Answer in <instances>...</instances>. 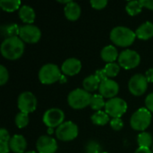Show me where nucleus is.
I'll list each match as a JSON object with an SVG mask.
<instances>
[{
	"label": "nucleus",
	"instance_id": "6",
	"mask_svg": "<svg viewBox=\"0 0 153 153\" xmlns=\"http://www.w3.org/2000/svg\"><path fill=\"white\" fill-rule=\"evenodd\" d=\"M127 111V103L121 98H113L106 101L105 112L112 118L121 117Z\"/></svg>",
	"mask_w": 153,
	"mask_h": 153
},
{
	"label": "nucleus",
	"instance_id": "2",
	"mask_svg": "<svg viewBox=\"0 0 153 153\" xmlns=\"http://www.w3.org/2000/svg\"><path fill=\"white\" fill-rule=\"evenodd\" d=\"M110 39L113 43L119 47L131 46L136 38L135 31L126 26H117L110 31Z\"/></svg>",
	"mask_w": 153,
	"mask_h": 153
},
{
	"label": "nucleus",
	"instance_id": "41",
	"mask_svg": "<svg viewBox=\"0 0 153 153\" xmlns=\"http://www.w3.org/2000/svg\"><path fill=\"white\" fill-rule=\"evenodd\" d=\"M65 81H66V78H65V76L62 75V76H61V78H60V82H65Z\"/></svg>",
	"mask_w": 153,
	"mask_h": 153
},
{
	"label": "nucleus",
	"instance_id": "29",
	"mask_svg": "<svg viewBox=\"0 0 153 153\" xmlns=\"http://www.w3.org/2000/svg\"><path fill=\"white\" fill-rule=\"evenodd\" d=\"M108 77H115L118 74L120 71V65L117 63H108L103 68Z\"/></svg>",
	"mask_w": 153,
	"mask_h": 153
},
{
	"label": "nucleus",
	"instance_id": "9",
	"mask_svg": "<svg viewBox=\"0 0 153 153\" xmlns=\"http://www.w3.org/2000/svg\"><path fill=\"white\" fill-rule=\"evenodd\" d=\"M17 106L20 112L30 114L37 108V98L30 91H23L18 97Z\"/></svg>",
	"mask_w": 153,
	"mask_h": 153
},
{
	"label": "nucleus",
	"instance_id": "7",
	"mask_svg": "<svg viewBox=\"0 0 153 153\" xmlns=\"http://www.w3.org/2000/svg\"><path fill=\"white\" fill-rule=\"evenodd\" d=\"M79 129L76 124L72 121L64 122L56 129V135L57 139L62 142H70L78 136Z\"/></svg>",
	"mask_w": 153,
	"mask_h": 153
},
{
	"label": "nucleus",
	"instance_id": "34",
	"mask_svg": "<svg viewBox=\"0 0 153 153\" xmlns=\"http://www.w3.org/2000/svg\"><path fill=\"white\" fill-rule=\"evenodd\" d=\"M145 106L151 113H153V92L148 94L145 98Z\"/></svg>",
	"mask_w": 153,
	"mask_h": 153
},
{
	"label": "nucleus",
	"instance_id": "20",
	"mask_svg": "<svg viewBox=\"0 0 153 153\" xmlns=\"http://www.w3.org/2000/svg\"><path fill=\"white\" fill-rule=\"evenodd\" d=\"M100 56L105 62H107V64H108V63H114L117 59H118L119 54L117 52V49L115 48V46L108 45L102 48L100 52Z\"/></svg>",
	"mask_w": 153,
	"mask_h": 153
},
{
	"label": "nucleus",
	"instance_id": "18",
	"mask_svg": "<svg viewBox=\"0 0 153 153\" xmlns=\"http://www.w3.org/2000/svg\"><path fill=\"white\" fill-rule=\"evenodd\" d=\"M18 14L20 19L26 24H32V22L35 21L36 18V13L34 9L27 4H23L20 7Z\"/></svg>",
	"mask_w": 153,
	"mask_h": 153
},
{
	"label": "nucleus",
	"instance_id": "31",
	"mask_svg": "<svg viewBox=\"0 0 153 153\" xmlns=\"http://www.w3.org/2000/svg\"><path fill=\"white\" fill-rule=\"evenodd\" d=\"M9 79V73L8 70L3 65H0V85L3 86L4 85Z\"/></svg>",
	"mask_w": 153,
	"mask_h": 153
},
{
	"label": "nucleus",
	"instance_id": "44",
	"mask_svg": "<svg viewBox=\"0 0 153 153\" xmlns=\"http://www.w3.org/2000/svg\"><path fill=\"white\" fill-rule=\"evenodd\" d=\"M152 152H153V145H152Z\"/></svg>",
	"mask_w": 153,
	"mask_h": 153
},
{
	"label": "nucleus",
	"instance_id": "36",
	"mask_svg": "<svg viewBox=\"0 0 153 153\" xmlns=\"http://www.w3.org/2000/svg\"><path fill=\"white\" fill-rule=\"evenodd\" d=\"M95 76L99 79V81L100 82H103V81H105L106 79H108V76H107L104 69H99V70H97L96 73H95Z\"/></svg>",
	"mask_w": 153,
	"mask_h": 153
},
{
	"label": "nucleus",
	"instance_id": "23",
	"mask_svg": "<svg viewBox=\"0 0 153 153\" xmlns=\"http://www.w3.org/2000/svg\"><path fill=\"white\" fill-rule=\"evenodd\" d=\"M91 119V122L96 126H105L109 122V116L105 111L100 110L94 113Z\"/></svg>",
	"mask_w": 153,
	"mask_h": 153
},
{
	"label": "nucleus",
	"instance_id": "12",
	"mask_svg": "<svg viewBox=\"0 0 153 153\" xmlns=\"http://www.w3.org/2000/svg\"><path fill=\"white\" fill-rule=\"evenodd\" d=\"M19 37L23 42L33 44L37 43L40 39L41 31L39 27L33 24H25L21 26Z\"/></svg>",
	"mask_w": 153,
	"mask_h": 153
},
{
	"label": "nucleus",
	"instance_id": "30",
	"mask_svg": "<svg viewBox=\"0 0 153 153\" xmlns=\"http://www.w3.org/2000/svg\"><path fill=\"white\" fill-rule=\"evenodd\" d=\"M86 153H101V146L96 141H90L85 145Z\"/></svg>",
	"mask_w": 153,
	"mask_h": 153
},
{
	"label": "nucleus",
	"instance_id": "43",
	"mask_svg": "<svg viewBox=\"0 0 153 153\" xmlns=\"http://www.w3.org/2000/svg\"><path fill=\"white\" fill-rule=\"evenodd\" d=\"M25 153H37L36 152H34V151H29V152H26Z\"/></svg>",
	"mask_w": 153,
	"mask_h": 153
},
{
	"label": "nucleus",
	"instance_id": "1",
	"mask_svg": "<svg viewBox=\"0 0 153 153\" xmlns=\"http://www.w3.org/2000/svg\"><path fill=\"white\" fill-rule=\"evenodd\" d=\"M24 48V42L20 37L4 39L0 47L2 56L8 60L19 59L22 56Z\"/></svg>",
	"mask_w": 153,
	"mask_h": 153
},
{
	"label": "nucleus",
	"instance_id": "5",
	"mask_svg": "<svg viewBox=\"0 0 153 153\" xmlns=\"http://www.w3.org/2000/svg\"><path fill=\"white\" fill-rule=\"evenodd\" d=\"M62 76V71L55 64H46L39 71V82L43 84H53Z\"/></svg>",
	"mask_w": 153,
	"mask_h": 153
},
{
	"label": "nucleus",
	"instance_id": "33",
	"mask_svg": "<svg viewBox=\"0 0 153 153\" xmlns=\"http://www.w3.org/2000/svg\"><path fill=\"white\" fill-rule=\"evenodd\" d=\"M90 3H91V5L94 9H97V10L103 9L108 4V1L107 0H91Z\"/></svg>",
	"mask_w": 153,
	"mask_h": 153
},
{
	"label": "nucleus",
	"instance_id": "13",
	"mask_svg": "<svg viewBox=\"0 0 153 153\" xmlns=\"http://www.w3.org/2000/svg\"><path fill=\"white\" fill-rule=\"evenodd\" d=\"M36 148L39 153H55L57 150V143L53 137L41 135L37 140Z\"/></svg>",
	"mask_w": 153,
	"mask_h": 153
},
{
	"label": "nucleus",
	"instance_id": "25",
	"mask_svg": "<svg viewBox=\"0 0 153 153\" xmlns=\"http://www.w3.org/2000/svg\"><path fill=\"white\" fill-rule=\"evenodd\" d=\"M22 2L20 0H1L0 1V7L5 11L12 13L15 10H19L21 7Z\"/></svg>",
	"mask_w": 153,
	"mask_h": 153
},
{
	"label": "nucleus",
	"instance_id": "37",
	"mask_svg": "<svg viewBox=\"0 0 153 153\" xmlns=\"http://www.w3.org/2000/svg\"><path fill=\"white\" fill-rule=\"evenodd\" d=\"M10 151L9 143L0 141V153H8Z\"/></svg>",
	"mask_w": 153,
	"mask_h": 153
},
{
	"label": "nucleus",
	"instance_id": "4",
	"mask_svg": "<svg viewBox=\"0 0 153 153\" xmlns=\"http://www.w3.org/2000/svg\"><path fill=\"white\" fill-rule=\"evenodd\" d=\"M152 122V113L146 108H141L137 109L131 117L130 125L135 131L144 132Z\"/></svg>",
	"mask_w": 153,
	"mask_h": 153
},
{
	"label": "nucleus",
	"instance_id": "11",
	"mask_svg": "<svg viewBox=\"0 0 153 153\" xmlns=\"http://www.w3.org/2000/svg\"><path fill=\"white\" fill-rule=\"evenodd\" d=\"M148 81L145 75L142 74H136L131 77L128 82L129 91L134 96H142L148 88Z\"/></svg>",
	"mask_w": 153,
	"mask_h": 153
},
{
	"label": "nucleus",
	"instance_id": "27",
	"mask_svg": "<svg viewBox=\"0 0 153 153\" xmlns=\"http://www.w3.org/2000/svg\"><path fill=\"white\" fill-rule=\"evenodd\" d=\"M105 105H106V101L104 100V97H102L100 94L92 95L90 106L93 110L100 111L101 110V108H105Z\"/></svg>",
	"mask_w": 153,
	"mask_h": 153
},
{
	"label": "nucleus",
	"instance_id": "45",
	"mask_svg": "<svg viewBox=\"0 0 153 153\" xmlns=\"http://www.w3.org/2000/svg\"><path fill=\"white\" fill-rule=\"evenodd\" d=\"M101 153H107V152H101Z\"/></svg>",
	"mask_w": 153,
	"mask_h": 153
},
{
	"label": "nucleus",
	"instance_id": "15",
	"mask_svg": "<svg viewBox=\"0 0 153 153\" xmlns=\"http://www.w3.org/2000/svg\"><path fill=\"white\" fill-rule=\"evenodd\" d=\"M82 69V62L75 58V57H70L65 60L61 66V71L64 74L74 76L80 73Z\"/></svg>",
	"mask_w": 153,
	"mask_h": 153
},
{
	"label": "nucleus",
	"instance_id": "10",
	"mask_svg": "<svg viewBox=\"0 0 153 153\" xmlns=\"http://www.w3.org/2000/svg\"><path fill=\"white\" fill-rule=\"evenodd\" d=\"M65 121V113L62 109L53 108L48 109L43 115V123L48 128L58 127Z\"/></svg>",
	"mask_w": 153,
	"mask_h": 153
},
{
	"label": "nucleus",
	"instance_id": "17",
	"mask_svg": "<svg viewBox=\"0 0 153 153\" xmlns=\"http://www.w3.org/2000/svg\"><path fill=\"white\" fill-rule=\"evenodd\" d=\"M64 12H65V17L69 21H76L81 16L82 10H81V6L79 5L78 3L71 1L69 4L65 5Z\"/></svg>",
	"mask_w": 153,
	"mask_h": 153
},
{
	"label": "nucleus",
	"instance_id": "3",
	"mask_svg": "<svg viewBox=\"0 0 153 153\" xmlns=\"http://www.w3.org/2000/svg\"><path fill=\"white\" fill-rule=\"evenodd\" d=\"M92 95L84 89H74L67 96V102L74 109H82L90 106Z\"/></svg>",
	"mask_w": 153,
	"mask_h": 153
},
{
	"label": "nucleus",
	"instance_id": "19",
	"mask_svg": "<svg viewBox=\"0 0 153 153\" xmlns=\"http://www.w3.org/2000/svg\"><path fill=\"white\" fill-rule=\"evenodd\" d=\"M136 37L140 39L147 40L153 37V23L151 22H145L141 24L135 30Z\"/></svg>",
	"mask_w": 153,
	"mask_h": 153
},
{
	"label": "nucleus",
	"instance_id": "40",
	"mask_svg": "<svg viewBox=\"0 0 153 153\" xmlns=\"http://www.w3.org/2000/svg\"><path fill=\"white\" fill-rule=\"evenodd\" d=\"M134 153H153V152L150 148H143V147H139Z\"/></svg>",
	"mask_w": 153,
	"mask_h": 153
},
{
	"label": "nucleus",
	"instance_id": "42",
	"mask_svg": "<svg viewBox=\"0 0 153 153\" xmlns=\"http://www.w3.org/2000/svg\"><path fill=\"white\" fill-rule=\"evenodd\" d=\"M48 134H52L53 133V128H48Z\"/></svg>",
	"mask_w": 153,
	"mask_h": 153
},
{
	"label": "nucleus",
	"instance_id": "32",
	"mask_svg": "<svg viewBox=\"0 0 153 153\" xmlns=\"http://www.w3.org/2000/svg\"><path fill=\"white\" fill-rule=\"evenodd\" d=\"M110 126L112 129H114L115 131H119L123 128L124 126V122L121 119V117H117V118H112L110 120Z\"/></svg>",
	"mask_w": 153,
	"mask_h": 153
},
{
	"label": "nucleus",
	"instance_id": "8",
	"mask_svg": "<svg viewBox=\"0 0 153 153\" xmlns=\"http://www.w3.org/2000/svg\"><path fill=\"white\" fill-rule=\"evenodd\" d=\"M140 62L141 56L139 53L133 49H125L118 56V65L126 70L135 68L139 65Z\"/></svg>",
	"mask_w": 153,
	"mask_h": 153
},
{
	"label": "nucleus",
	"instance_id": "28",
	"mask_svg": "<svg viewBox=\"0 0 153 153\" xmlns=\"http://www.w3.org/2000/svg\"><path fill=\"white\" fill-rule=\"evenodd\" d=\"M30 121L29 118V114L23 113V112H19L14 118L15 125L18 128H24L28 126Z\"/></svg>",
	"mask_w": 153,
	"mask_h": 153
},
{
	"label": "nucleus",
	"instance_id": "14",
	"mask_svg": "<svg viewBox=\"0 0 153 153\" xmlns=\"http://www.w3.org/2000/svg\"><path fill=\"white\" fill-rule=\"evenodd\" d=\"M99 91L102 97L110 100L116 98V96L119 92V85L116 81L108 78L100 82Z\"/></svg>",
	"mask_w": 153,
	"mask_h": 153
},
{
	"label": "nucleus",
	"instance_id": "24",
	"mask_svg": "<svg viewBox=\"0 0 153 153\" xmlns=\"http://www.w3.org/2000/svg\"><path fill=\"white\" fill-rule=\"evenodd\" d=\"M143 4L142 1H129L127 2L126 5V10L127 12V13L131 16H134L139 14L142 10H143Z\"/></svg>",
	"mask_w": 153,
	"mask_h": 153
},
{
	"label": "nucleus",
	"instance_id": "39",
	"mask_svg": "<svg viewBox=\"0 0 153 153\" xmlns=\"http://www.w3.org/2000/svg\"><path fill=\"white\" fill-rule=\"evenodd\" d=\"M145 77L148 82H153V68H150L145 73Z\"/></svg>",
	"mask_w": 153,
	"mask_h": 153
},
{
	"label": "nucleus",
	"instance_id": "35",
	"mask_svg": "<svg viewBox=\"0 0 153 153\" xmlns=\"http://www.w3.org/2000/svg\"><path fill=\"white\" fill-rule=\"evenodd\" d=\"M10 140H11V136H10L9 133L7 132V130L4 128H1V130H0V141L9 143Z\"/></svg>",
	"mask_w": 153,
	"mask_h": 153
},
{
	"label": "nucleus",
	"instance_id": "22",
	"mask_svg": "<svg viewBox=\"0 0 153 153\" xmlns=\"http://www.w3.org/2000/svg\"><path fill=\"white\" fill-rule=\"evenodd\" d=\"M100 82L95 76V74H91L87 76L82 82L83 89L87 91L88 92H91V91L98 90L100 88Z\"/></svg>",
	"mask_w": 153,
	"mask_h": 153
},
{
	"label": "nucleus",
	"instance_id": "26",
	"mask_svg": "<svg viewBox=\"0 0 153 153\" xmlns=\"http://www.w3.org/2000/svg\"><path fill=\"white\" fill-rule=\"evenodd\" d=\"M137 143L139 147H143V148H151L152 146V136L150 133L148 132H142L139 134L137 137Z\"/></svg>",
	"mask_w": 153,
	"mask_h": 153
},
{
	"label": "nucleus",
	"instance_id": "16",
	"mask_svg": "<svg viewBox=\"0 0 153 153\" xmlns=\"http://www.w3.org/2000/svg\"><path fill=\"white\" fill-rule=\"evenodd\" d=\"M10 150L14 153H25L27 148L26 139L22 134H14L9 142Z\"/></svg>",
	"mask_w": 153,
	"mask_h": 153
},
{
	"label": "nucleus",
	"instance_id": "38",
	"mask_svg": "<svg viewBox=\"0 0 153 153\" xmlns=\"http://www.w3.org/2000/svg\"><path fill=\"white\" fill-rule=\"evenodd\" d=\"M141 1L143 7L150 10H153V0H141Z\"/></svg>",
	"mask_w": 153,
	"mask_h": 153
},
{
	"label": "nucleus",
	"instance_id": "21",
	"mask_svg": "<svg viewBox=\"0 0 153 153\" xmlns=\"http://www.w3.org/2000/svg\"><path fill=\"white\" fill-rule=\"evenodd\" d=\"M20 26L16 23H7L1 26V34L4 39L19 37L20 33Z\"/></svg>",
	"mask_w": 153,
	"mask_h": 153
}]
</instances>
